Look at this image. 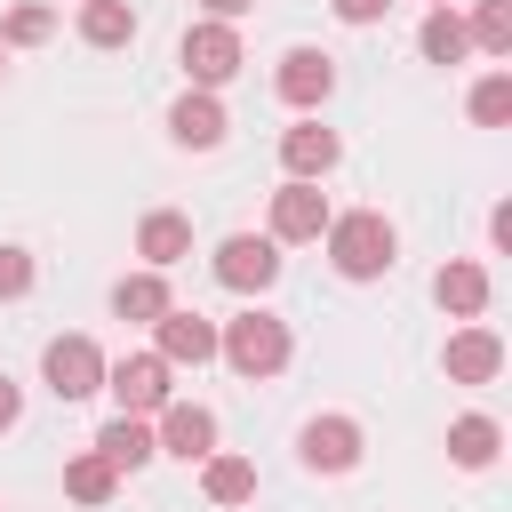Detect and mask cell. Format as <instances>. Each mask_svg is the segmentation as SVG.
Instances as JSON below:
<instances>
[{
    "mask_svg": "<svg viewBox=\"0 0 512 512\" xmlns=\"http://www.w3.org/2000/svg\"><path fill=\"white\" fill-rule=\"evenodd\" d=\"M336 152H344V144H336V128H320V120H296V128L280 136V160H288L296 184H320V176L336 168Z\"/></svg>",
    "mask_w": 512,
    "mask_h": 512,
    "instance_id": "cell-12",
    "label": "cell"
},
{
    "mask_svg": "<svg viewBox=\"0 0 512 512\" xmlns=\"http://www.w3.org/2000/svg\"><path fill=\"white\" fill-rule=\"evenodd\" d=\"M432 296H440V304H448L456 320H480V312H488V272L456 256V264H440V280H432Z\"/></svg>",
    "mask_w": 512,
    "mask_h": 512,
    "instance_id": "cell-17",
    "label": "cell"
},
{
    "mask_svg": "<svg viewBox=\"0 0 512 512\" xmlns=\"http://www.w3.org/2000/svg\"><path fill=\"white\" fill-rule=\"evenodd\" d=\"M216 280L240 288V296H264V288L280 280V240H264V232H232V240L216 248Z\"/></svg>",
    "mask_w": 512,
    "mask_h": 512,
    "instance_id": "cell-5",
    "label": "cell"
},
{
    "mask_svg": "<svg viewBox=\"0 0 512 512\" xmlns=\"http://www.w3.org/2000/svg\"><path fill=\"white\" fill-rule=\"evenodd\" d=\"M216 352L240 368V376H280L288 368V320H272V312H240V320H224L216 328Z\"/></svg>",
    "mask_w": 512,
    "mask_h": 512,
    "instance_id": "cell-2",
    "label": "cell"
},
{
    "mask_svg": "<svg viewBox=\"0 0 512 512\" xmlns=\"http://www.w3.org/2000/svg\"><path fill=\"white\" fill-rule=\"evenodd\" d=\"M328 8H336V16H344V24H376V16H384V8H392V0H328Z\"/></svg>",
    "mask_w": 512,
    "mask_h": 512,
    "instance_id": "cell-28",
    "label": "cell"
},
{
    "mask_svg": "<svg viewBox=\"0 0 512 512\" xmlns=\"http://www.w3.org/2000/svg\"><path fill=\"white\" fill-rule=\"evenodd\" d=\"M112 488H120V472H112L96 448L64 464V496H72V504H112Z\"/></svg>",
    "mask_w": 512,
    "mask_h": 512,
    "instance_id": "cell-23",
    "label": "cell"
},
{
    "mask_svg": "<svg viewBox=\"0 0 512 512\" xmlns=\"http://www.w3.org/2000/svg\"><path fill=\"white\" fill-rule=\"evenodd\" d=\"M32 288V256L24 248H0V296H24Z\"/></svg>",
    "mask_w": 512,
    "mask_h": 512,
    "instance_id": "cell-27",
    "label": "cell"
},
{
    "mask_svg": "<svg viewBox=\"0 0 512 512\" xmlns=\"http://www.w3.org/2000/svg\"><path fill=\"white\" fill-rule=\"evenodd\" d=\"M272 88H280V104L312 112V104H328V88H336V64H328L320 48H288V56H280V72H272Z\"/></svg>",
    "mask_w": 512,
    "mask_h": 512,
    "instance_id": "cell-9",
    "label": "cell"
},
{
    "mask_svg": "<svg viewBox=\"0 0 512 512\" xmlns=\"http://www.w3.org/2000/svg\"><path fill=\"white\" fill-rule=\"evenodd\" d=\"M96 456H104L112 472H136V464H152L160 448H152V424H144V416H112V424L96 432Z\"/></svg>",
    "mask_w": 512,
    "mask_h": 512,
    "instance_id": "cell-16",
    "label": "cell"
},
{
    "mask_svg": "<svg viewBox=\"0 0 512 512\" xmlns=\"http://www.w3.org/2000/svg\"><path fill=\"white\" fill-rule=\"evenodd\" d=\"M152 336H160V360L168 368H200V360H216V320H200V312H160L152 320Z\"/></svg>",
    "mask_w": 512,
    "mask_h": 512,
    "instance_id": "cell-10",
    "label": "cell"
},
{
    "mask_svg": "<svg viewBox=\"0 0 512 512\" xmlns=\"http://www.w3.org/2000/svg\"><path fill=\"white\" fill-rule=\"evenodd\" d=\"M16 416H24V392H16V384H8V376H0V432H8V424H16Z\"/></svg>",
    "mask_w": 512,
    "mask_h": 512,
    "instance_id": "cell-29",
    "label": "cell"
},
{
    "mask_svg": "<svg viewBox=\"0 0 512 512\" xmlns=\"http://www.w3.org/2000/svg\"><path fill=\"white\" fill-rule=\"evenodd\" d=\"M464 32H472V40L488 48V56H512V0H480Z\"/></svg>",
    "mask_w": 512,
    "mask_h": 512,
    "instance_id": "cell-24",
    "label": "cell"
},
{
    "mask_svg": "<svg viewBox=\"0 0 512 512\" xmlns=\"http://www.w3.org/2000/svg\"><path fill=\"white\" fill-rule=\"evenodd\" d=\"M440 360H448V384H496V368H504V344H496V328H456Z\"/></svg>",
    "mask_w": 512,
    "mask_h": 512,
    "instance_id": "cell-13",
    "label": "cell"
},
{
    "mask_svg": "<svg viewBox=\"0 0 512 512\" xmlns=\"http://www.w3.org/2000/svg\"><path fill=\"white\" fill-rule=\"evenodd\" d=\"M296 448H304L312 472H352V464H360V424H352V416H312V424L296 432Z\"/></svg>",
    "mask_w": 512,
    "mask_h": 512,
    "instance_id": "cell-11",
    "label": "cell"
},
{
    "mask_svg": "<svg viewBox=\"0 0 512 512\" xmlns=\"http://www.w3.org/2000/svg\"><path fill=\"white\" fill-rule=\"evenodd\" d=\"M152 448H168V456L200 464V456H216V416H208L200 400H168V408H160V424H152Z\"/></svg>",
    "mask_w": 512,
    "mask_h": 512,
    "instance_id": "cell-7",
    "label": "cell"
},
{
    "mask_svg": "<svg viewBox=\"0 0 512 512\" xmlns=\"http://www.w3.org/2000/svg\"><path fill=\"white\" fill-rule=\"evenodd\" d=\"M136 256H144L152 272L184 264V256H192V216H176V208H152V216L136 224Z\"/></svg>",
    "mask_w": 512,
    "mask_h": 512,
    "instance_id": "cell-15",
    "label": "cell"
},
{
    "mask_svg": "<svg viewBox=\"0 0 512 512\" xmlns=\"http://www.w3.org/2000/svg\"><path fill=\"white\" fill-rule=\"evenodd\" d=\"M200 8H208V16H216V24H232V16H248V8H256V0H200Z\"/></svg>",
    "mask_w": 512,
    "mask_h": 512,
    "instance_id": "cell-30",
    "label": "cell"
},
{
    "mask_svg": "<svg viewBox=\"0 0 512 512\" xmlns=\"http://www.w3.org/2000/svg\"><path fill=\"white\" fill-rule=\"evenodd\" d=\"M176 56H184L192 88H224V80L240 72V32L208 16V24H192V32H184V48H176Z\"/></svg>",
    "mask_w": 512,
    "mask_h": 512,
    "instance_id": "cell-6",
    "label": "cell"
},
{
    "mask_svg": "<svg viewBox=\"0 0 512 512\" xmlns=\"http://www.w3.org/2000/svg\"><path fill=\"white\" fill-rule=\"evenodd\" d=\"M168 136H176V144H192V152H216V144H224V104H216L208 88L176 96V104H168Z\"/></svg>",
    "mask_w": 512,
    "mask_h": 512,
    "instance_id": "cell-14",
    "label": "cell"
},
{
    "mask_svg": "<svg viewBox=\"0 0 512 512\" xmlns=\"http://www.w3.org/2000/svg\"><path fill=\"white\" fill-rule=\"evenodd\" d=\"M112 312H120V320H144V328H152V320L168 312V280H160V272H128V280L112 288Z\"/></svg>",
    "mask_w": 512,
    "mask_h": 512,
    "instance_id": "cell-21",
    "label": "cell"
},
{
    "mask_svg": "<svg viewBox=\"0 0 512 512\" xmlns=\"http://www.w3.org/2000/svg\"><path fill=\"white\" fill-rule=\"evenodd\" d=\"M392 248H400V232H392L376 208L328 216V264H336L344 280H376V272H392Z\"/></svg>",
    "mask_w": 512,
    "mask_h": 512,
    "instance_id": "cell-1",
    "label": "cell"
},
{
    "mask_svg": "<svg viewBox=\"0 0 512 512\" xmlns=\"http://www.w3.org/2000/svg\"><path fill=\"white\" fill-rule=\"evenodd\" d=\"M200 488H208V504H248L256 496V464L248 456H200Z\"/></svg>",
    "mask_w": 512,
    "mask_h": 512,
    "instance_id": "cell-20",
    "label": "cell"
},
{
    "mask_svg": "<svg viewBox=\"0 0 512 512\" xmlns=\"http://www.w3.org/2000/svg\"><path fill=\"white\" fill-rule=\"evenodd\" d=\"M0 72H8V48H0Z\"/></svg>",
    "mask_w": 512,
    "mask_h": 512,
    "instance_id": "cell-31",
    "label": "cell"
},
{
    "mask_svg": "<svg viewBox=\"0 0 512 512\" xmlns=\"http://www.w3.org/2000/svg\"><path fill=\"white\" fill-rule=\"evenodd\" d=\"M320 232H328V192L288 176V184L272 192V232H264V240H320Z\"/></svg>",
    "mask_w": 512,
    "mask_h": 512,
    "instance_id": "cell-8",
    "label": "cell"
},
{
    "mask_svg": "<svg viewBox=\"0 0 512 512\" xmlns=\"http://www.w3.org/2000/svg\"><path fill=\"white\" fill-rule=\"evenodd\" d=\"M432 8H448V0H432Z\"/></svg>",
    "mask_w": 512,
    "mask_h": 512,
    "instance_id": "cell-32",
    "label": "cell"
},
{
    "mask_svg": "<svg viewBox=\"0 0 512 512\" xmlns=\"http://www.w3.org/2000/svg\"><path fill=\"white\" fill-rule=\"evenodd\" d=\"M472 120H480V128H504V120H512V72H488V80L472 88Z\"/></svg>",
    "mask_w": 512,
    "mask_h": 512,
    "instance_id": "cell-26",
    "label": "cell"
},
{
    "mask_svg": "<svg viewBox=\"0 0 512 512\" xmlns=\"http://www.w3.org/2000/svg\"><path fill=\"white\" fill-rule=\"evenodd\" d=\"M496 448H504L496 416H456V424H448V456H456L464 472H488V464H496Z\"/></svg>",
    "mask_w": 512,
    "mask_h": 512,
    "instance_id": "cell-18",
    "label": "cell"
},
{
    "mask_svg": "<svg viewBox=\"0 0 512 512\" xmlns=\"http://www.w3.org/2000/svg\"><path fill=\"white\" fill-rule=\"evenodd\" d=\"M104 392L120 400V416H160L176 392H168V360L160 352H128V360H104Z\"/></svg>",
    "mask_w": 512,
    "mask_h": 512,
    "instance_id": "cell-3",
    "label": "cell"
},
{
    "mask_svg": "<svg viewBox=\"0 0 512 512\" xmlns=\"http://www.w3.org/2000/svg\"><path fill=\"white\" fill-rule=\"evenodd\" d=\"M416 48H424V64H464V48H472V32H464V16H448V8H432V16H424V32H416Z\"/></svg>",
    "mask_w": 512,
    "mask_h": 512,
    "instance_id": "cell-22",
    "label": "cell"
},
{
    "mask_svg": "<svg viewBox=\"0 0 512 512\" xmlns=\"http://www.w3.org/2000/svg\"><path fill=\"white\" fill-rule=\"evenodd\" d=\"M40 376H48L56 400H88V392H104V352H96L88 336H48Z\"/></svg>",
    "mask_w": 512,
    "mask_h": 512,
    "instance_id": "cell-4",
    "label": "cell"
},
{
    "mask_svg": "<svg viewBox=\"0 0 512 512\" xmlns=\"http://www.w3.org/2000/svg\"><path fill=\"white\" fill-rule=\"evenodd\" d=\"M48 32H56V8H40V0H24V8H16L8 24H0V48H40Z\"/></svg>",
    "mask_w": 512,
    "mask_h": 512,
    "instance_id": "cell-25",
    "label": "cell"
},
{
    "mask_svg": "<svg viewBox=\"0 0 512 512\" xmlns=\"http://www.w3.org/2000/svg\"><path fill=\"white\" fill-rule=\"evenodd\" d=\"M80 40L88 48H128L136 40V8L128 0H88L80 8Z\"/></svg>",
    "mask_w": 512,
    "mask_h": 512,
    "instance_id": "cell-19",
    "label": "cell"
}]
</instances>
